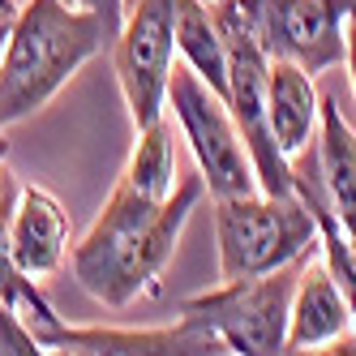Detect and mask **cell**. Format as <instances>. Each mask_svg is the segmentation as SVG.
I'll list each match as a JSON object with an SVG mask.
<instances>
[{"mask_svg": "<svg viewBox=\"0 0 356 356\" xmlns=\"http://www.w3.org/2000/svg\"><path fill=\"white\" fill-rule=\"evenodd\" d=\"M129 5H134V0H124V9H129Z\"/></svg>", "mask_w": 356, "mask_h": 356, "instance_id": "7402d4cb", "label": "cell"}, {"mask_svg": "<svg viewBox=\"0 0 356 356\" xmlns=\"http://www.w3.org/2000/svg\"><path fill=\"white\" fill-rule=\"evenodd\" d=\"M168 112L176 116V124H181V134L193 150V163L202 172V181H207V197L258 189V172H253L241 129H236L232 112H227V99L215 95L189 65H172Z\"/></svg>", "mask_w": 356, "mask_h": 356, "instance_id": "8992f818", "label": "cell"}, {"mask_svg": "<svg viewBox=\"0 0 356 356\" xmlns=\"http://www.w3.org/2000/svg\"><path fill=\"white\" fill-rule=\"evenodd\" d=\"M202 197V172L181 176L168 197H150L120 176L86 236L69 249V266L82 292L108 309H129L134 300L159 292V279Z\"/></svg>", "mask_w": 356, "mask_h": 356, "instance_id": "6da1fadb", "label": "cell"}, {"mask_svg": "<svg viewBox=\"0 0 356 356\" xmlns=\"http://www.w3.org/2000/svg\"><path fill=\"white\" fill-rule=\"evenodd\" d=\"M108 52L134 129L163 120L176 65V0H134Z\"/></svg>", "mask_w": 356, "mask_h": 356, "instance_id": "52a82bcc", "label": "cell"}, {"mask_svg": "<svg viewBox=\"0 0 356 356\" xmlns=\"http://www.w3.org/2000/svg\"><path fill=\"white\" fill-rule=\"evenodd\" d=\"M73 5H82V9L99 13V17H104V26L112 31V39H116L120 22H124V0H73Z\"/></svg>", "mask_w": 356, "mask_h": 356, "instance_id": "ac0fdd59", "label": "cell"}, {"mask_svg": "<svg viewBox=\"0 0 356 356\" xmlns=\"http://www.w3.org/2000/svg\"><path fill=\"white\" fill-rule=\"evenodd\" d=\"M215 5V0H211ZM215 17H219V31H223V43H227V112H232L236 129H241V142L253 159V172H258V189L262 193H292V176H288V155L279 150L275 142V129H270V108H266V52L253 35L232 22L219 5H215Z\"/></svg>", "mask_w": 356, "mask_h": 356, "instance_id": "ba28073f", "label": "cell"}, {"mask_svg": "<svg viewBox=\"0 0 356 356\" xmlns=\"http://www.w3.org/2000/svg\"><path fill=\"white\" fill-rule=\"evenodd\" d=\"M69 211L60 207V197H52L39 185H17L13 211H9V258L17 270H26L35 279L52 275L69 258Z\"/></svg>", "mask_w": 356, "mask_h": 356, "instance_id": "8fae6325", "label": "cell"}, {"mask_svg": "<svg viewBox=\"0 0 356 356\" xmlns=\"http://www.w3.org/2000/svg\"><path fill=\"white\" fill-rule=\"evenodd\" d=\"M43 352L82 356H223L227 348L207 326L176 318V326H69L52 322L35 330Z\"/></svg>", "mask_w": 356, "mask_h": 356, "instance_id": "9c48e42d", "label": "cell"}, {"mask_svg": "<svg viewBox=\"0 0 356 356\" xmlns=\"http://www.w3.org/2000/svg\"><path fill=\"white\" fill-rule=\"evenodd\" d=\"M31 352H43L31 322L22 318L13 305L0 300V356H31Z\"/></svg>", "mask_w": 356, "mask_h": 356, "instance_id": "e0dca14e", "label": "cell"}, {"mask_svg": "<svg viewBox=\"0 0 356 356\" xmlns=\"http://www.w3.org/2000/svg\"><path fill=\"white\" fill-rule=\"evenodd\" d=\"M112 47L104 17L73 0H22L0 52V129L31 120L65 82Z\"/></svg>", "mask_w": 356, "mask_h": 356, "instance_id": "7a4b0ae2", "label": "cell"}, {"mask_svg": "<svg viewBox=\"0 0 356 356\" xmlns=\"http://www.w3.org/2000/svg\"><path fill=\"white\" fill-rule=\"evenodd\" d=\"M176 56L215 95H227V43L211 0H176Z\"/></svg>", "mask_w": 356, "mask_h": 356, "instance_id": "5bb4252c", "label": "cell"}, {"mask_svg": "<svg viewBox=\"0 0 356 356\" xmlns=\"http://www.w3.org/2000/svg\"><path fill=\"white\" fill-rule=\"evenodd\" d=\"M17 5H22V0H17Z\"/></svg>", "mask_w": 356, "mask_h": 356, "instance_id": "603a6c76", "label": "cell"}, {"mask_svg": "<svg viewBox=\"0 0 356 356\" xmlns=\"http://www.w3.org/2000/svg\"><path fill=\"white\" fill-rule=\"evenodd\" d=\"M17 13V0H0V17H13Z\"/></svg>", "mask_w": 356, "mask_h": 356, "instance_id": "ffe728a7", "label": "cell"}, {"mask_svg": "<svg viewBox=\"0 0 356 356\" xmlns=\"http://www.w3.org/2000/svg\"><path fill=\"white\" fill-rule=\"evenodd\" d=\"M124 181L138 185L142 193L150 197H168L176 189V181H181V172H176V150H172V129L163 120L146 124V129H138L134 138V150L129 159H124Z\"/></svg>", "mask_w": 356, "mask_h": 356, "instance_id": "2e32d148", "label": "cell"}, {"mask_svg": "<svg viewBox=\"0 0 356 356\" xmlns=\"http://www.w3.org/2000/svg\"><path fill=\"white\" fill-rule=\"evenodd\" d=\"M266 108H270V129L284 155H296L300 146L318 138V112L322 95L314 86V73H305L292 60H270L266 65Z\"/></svg>", "mask_w": 356, "mask_h": 356, "instance_id": "4fadbf2b", "label": "cell"}, {"mask_svg": "<svg viewBox=\"0 0 356 356\" xmlns=\"http://www.w3.org/2000/svg\"><path fill=\"white\" fill-rule=\"evenodd\" d=\"M352 326H356L352 305H348L343 288L335 284V275L322 266L318 249H314L309 258H305L296 292H292L284 352H326L330 343H339Z\"/></svg>", "mask_w": 356, "mask_h": 356, "instance_id": "30bf717a", "label": "cell"}, {"mask_svg": "<svg viewBox=\"0 0 356 356\" xmlns=\"http://www.w3.org/2000/svg\"><path fill=\"white\" fill-rule=\"evenodd\" d=\"M241 22L266 60H292L305 73H326L343 65V26L356 0H215Z\"/></svg>", "mask_w": 356, "mask_h": 356, "instance_id": "5b68a950", "label": "cell"}, {"mask_svg": "<svg viewBox=\"0 0 356 356\" xmlns=\"http://www.w3.org/2000/svg\"><path fill=\"white\" fill-rule=\"evenodd\" d=\"M318 181L322 197L343 223V232L356 253V129L348 124L343 108L335 95H322V112H318Z\"/></svg>", "mask_w": 356, "mask_h": 356, "instance_id": "7c38bea8", "label": "cell"}, {"mask_svg": "<svg viewBox=\"0 0 356 356\" xmlns=\"http://www.w3.org/2000/svg\"><path fill=\"white\" fill-rule=\"evenodd\" d=\"M314 253V249H309ZM305 253V258H309ZM305 258L275 266L266 275H245V279H219V288L197 292L181 300V318L207 326L211 335L236 356H270L284 352L288 335V309Z\"/></svg>", "mask_w": 356, "mask_h": 356, "instance_id": "277c9868", "label": "cell"}, {"mask_svg": "<svg viewBox=\"0 0 356 356\" xmlns=\"http://www.w3.org/2000/svg\"><path fill=\"white\" fill-rule=\"evenodd\" d=\"M5 35H9V17H0V52H5ZM0 138H5V129H0Z\"/></svg>", "mask_w": 356, "mask_h": 356, "instance_id": "44dd1931", "label": "cell"}, {"mask_svg": "<svg viewBox=\"0 0 356 356\" xmlns=\"http://www.w3.org/2000/svg\"><path fill=\"white\" fill-rule=\"evenodd\" d=\"M343 65H348V78H352V90H356V9L343 26Z\"/></svg>", "mask_w": 356, "mask_h": 356, "instance_id": "d6986e66", "label": "cell"}, {"mask_svg": "<svg viewBox=\"0 0 356 356\" xmlns=\"http://www.w3.org/2000/svg\"><path fill=\"white\" fill-rule=\"evenodd\" d=\"M5 155H9V142L0 138V300L13 305V309L31 322V330H43L60 318H56L52 305H47V296L35 288V275L17 270L13 258H9V211H13V197H17V181L5 168Z\"/></svg>", "mask_w": 356, "mask_h": 356, "instance_id": "9a60e30c", "label": "cell"}, {"mask_svg": "<svg viewBox=\"0 0 356 356\" xmlns=\"http://www.w3.org/2000/svg\"><path fill=\"white\" fill-rule=\"evenodd\" d=\"M215 241H219V279L266 275L318 249V227L296 193H227L211 197Z\"/></svg>", "mask_w": 356, "mask_h": 356, "instance_id": "3957f363", "label": "cell"}]
</instances>
